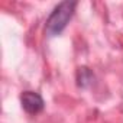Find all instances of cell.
I'll return each instance as SVG.
<instances>
[{
    "mask_svg": "<svg viewBox=\"0 0 123 123\" xmlns=\"http://www.w3.org/2000/svg\"><path fill=\"white\" fill-rule=\"evenodd\" d=\"M20 103H22V107L26 113L29 114H38L43 110V98L35 93V91H23L22 96H20Z\"/></svg>",
    "mask_w": 123,
    "mask_h": 123,
    "instance_id": "cell-2",
    "label": "cell"
},
{
    "mask_svg": "<svg viewBox=\"0 0 123 123\" xmlns=\"http://www.w3.org/2000/svg\"><path fill=\"white\" fill-rule=\"evenodd\" d=\"M93 80H94V75L87 67H80L78 68V71H77V84H78V87L88 88L93 84Z\"/></svg>",
    "mask_w": 123,
    "mask_h": 123,
    "instance_id": "cell-3",
    "label": "cell"
},
{
    "mask_svg": "<svg viewBox=\"0 0 123 123\" xmlns=\"http://www.w3.org/2000/svg\"><path fill=\"white\" fill-rule=\"evenodd\" d=\"M75 6L77 2H62L55 6L46 20V33L49 36H56L67 28L70 19L73 18Z\"/></svg>",
    "mask_w": 123,
    "mask_h": 123,
    "instance_id": "cell-1",
    "label": "cell"
}]
</instances>
